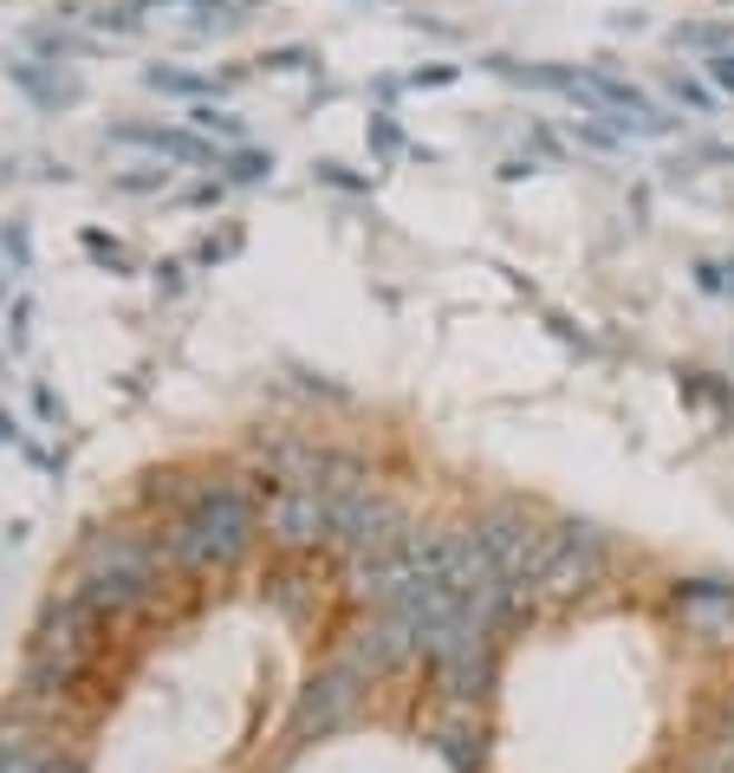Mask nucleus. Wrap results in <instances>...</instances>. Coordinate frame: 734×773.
I'll return each mask as SVG.
<instances>
[{"label": "nucleus", "instance_id": "obj_1", "mask_svg": "<svg viewBox=\"0 0 734 773\" xmlns=\"http://www.w3.org/2000/svg\"><path fill=\"white\" fill-rule=\"evenodd\" d=\"M117 144H144L156 156H176V163H222L215 144H202L195 130H163V124H111Z\"/></svg>", "mask_w": 734, "mask_h": 773}, {"label": "nucleus", "instance_id": "obj_2", "mask_svg": "<svg viewBox=\"0 0 734 773\" xmlns=\"http://www.w3.org/2000/svg\"><path fill=\"white\" fill-rule=\"evenodd\" d=\"M222 169H228V183H261V176L273 169V156L267 150H234Z\"/></svg>", "mask_w": 734, "mask_h": 773}, {"label": "nucleus", "instance_id": "obj_3", "mask_svg": "<svg viewBox=\"0 0 734 773\" xmlns=\"http://www.w3.org/2000/svg\"><path fill=\"white\" fill-rule=\"evenodd\" d=\"M144 78H150L156 91H189V98H195V91H208L202 78H189V72H163V66H150V72H144Z\"/></svg>", "mask_w": 734, "mask_h": 773}, {"label": "nucleus", "instance_id": "obj_4", "mask_svg": "<svg viewBox=\"0 0 734 773\" xmlns=\"http://www.w3.org/2000/svg\"><path fill=\"white\" fill-rule=\"evenodd\" d=\"M195 130H222V137H241V124H234L228 111H215V105H195Z\"/></svg>", "mask_w": 734, "mask_h": 773}, {"label": "nucleus", "instance_id": "obj_5", "mask_svg": "<svg viewBox=\"0 0 734 773\" xmlns=\"http://www.w3.org/2000/svg\"><path fill=\"white\" fill-rule=\"evenodd\" d=\"M85 247H91L98 261H111V267H130V254H124L117 241H105V234H98V228H85Z\"/></svg>", "mask_w": 734, "mask_h": 773}, {"label": "nucleus", "instance_id": "obj_6", "mask_svg": "<svg viewBox=\"0 0 734 773\" xmlns=\"http://www.w3.org/2000/svg\"><path fill=\"white\" fill-rule=\"evenodd\" d=\"M319 183H332V189H364V176H351L345 163H319Z\"/></svg>", "mask_w": 734, "mask_h": 773}, {"label": "nucleus", "instance_id": "obj_7", "mask_svg": "<svg viewBox=\"0 0 734 773\" xmlns=\"http://www.w3.org/2000/svg\"><path fill=\"white\" fill-rule=\"evenodd\" d=\"M734 27H683L676 33V46H715V39H728Z\"/></svg>", "mask_w": 734, "mask_h": 773}, {"label": "nucleus", "instance_id": "obj_8", "mask_svg": "<svg viewBox=\"0 0 734 773\" xmlns=\"http://www.w3.org/2000/svg\"><path fill=\"white\" fill-rule=\"evenodd\" d=\"M371 137H378V150H397V144H403V137H397V124H390V117H378V124H371Z\"/></svg>", "mask_w": 734, "mask_h": 773}, {"label": "nucleus", "instance_id": "obj_9", "mask_svg": "<svg viewBox=\"0 0 734 773\" xmlns=\"http://www.w3.org/2000/svg\"><path fill=\"white\" fill-rule=\"evenodd\" d=\"M715 85H722V91H734V52H722V59H715Z\"/></svg>", "mask_w": 734, "mask_h": 773}]
</instances>
